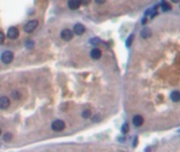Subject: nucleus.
Instances as JSON below:
<instances>
[{
    "label": "nucleus",
    "mask_w": 180,
    "mask_h": 152,
    "mask_svg": "<svg viewBox=\"0 0 180 152\" xmlns=\"http://www.w3.org/2000/svg\"><path fill=\"white\" fill-rule=\"evenodd\" d=\"M91 57L93 59H99L101 57V51L97 48L93 49L91 51Z\"/></svg>",
    "instance_id": "9b49d317"
},
{
    "label": "nucleus",
    "mask_w": 180,
    "mask_h": 152,
    "mask_svg": "<svg viewBox=\"0 0 180 152\" xmlns=\"http://www.w3.org/2000/svg\"><path fill=\"white\" fill-rule=\"evenodd\" d=\"M25 47L28 49H32L33 47H34V42H33V40H28L26 41V43H25Z\"/></svg>",
    "instance_id": "a211bd4d"
},
{
    "label": "nucleus",
    "mask_w": 180,
    "mask_h": 152,
    "mask_svg": "<svg viewBox=\"0 0 180 152\" xmlns=\"http://www.w3.org/2000/svg\"><path fill=\"white\" fill-rule=\"evenodd\" d=\"M91 116V111L90 110H84L82 112V117L83 118H89Z\"/></svg>",
    "instance_id": "dca6fc26"
},
{
    "label": "nucleus",
    "mask_w": 180,
    "mask_h": 152,
    "mask_svg": "<svg viewBox=\"0 0 180 152\" xmlns=\"http://www.w3.org/2000/svg\"><path fill=\"white\" fill-rule=\"evenodd\" d=\"M4 38H5L4 34L2 33V32H0V45H1V43H3V42H4Z\"/></svg>",
    "instance_id": "aec40b11"
},
{
    "label": "nucleus",
    "mask_w": 180,
    "mask_h": 152,
    "mask_svg": "<svg viewBox=\"0 0 180 152\" xmlns=\"http://www.w3.org/2000/svg\"><path fill=\"white\" fill-rule=\"evenodd\" d=\"M13 58H14V54L11 51H5V52L1 54V60H2L3 63H7V65L10 63V62H12Z\"/></svg>",
    "instance_id": "7ed1b4c3"
},
{
    "label": "nucleus",
    "mask_w": 180,
    "mask_h": 152,
    "mask_svg": "<svg viewBox=\"0 0 180 152\" xmlns=\"http://www.w3.org/2000/svg\"><path fill=\"white\" fill-rule=\"evenodd\" d=\"M171 99L173 100L174 103H178L180 100V93L178 91H174L173 93L171 94Z\"/></svg>",
    "instance_id": "f8f14e48"
},
{
    "label": "nucleus",
    "mask_w": 180,
    "mask_h": 152,
    "mask_svg": "<svg viewBox=\"0 0 180 152\" xmlns=\"http://www.w3.org/2000/svg\"><path fill=\"white\" fill-rule=\"evenodd\" d=\"M12 97H13L14 99H19V98H20V94L18 93V92H13V93H12Z\"/></svg>",
    "instance_id": "6ab92c4d"
},
{
    "label": "nucleus",
    "mask_w": 180,
    "mask_h": 152,
    "mask_svg": "<svg viewBox=\"0 0 180 152\" xmlns=\"http://www.w3.org/2000/svg\"><path fill=\"white\" fill-rule=\"evenodd\" d=\"M121 130H122V132H123V133H128V125L126 124V123H124V124H123Z\"/></svg>",
    "instance_id": "f3484780"
},
{
    "label": "nucleus",
    "mask_w": 180,
    "mask_h": 152,
    "mask_svg": "<svg viewBox=\"0 0 180 152\" xmlns=\"http://www.w3.org/2000/svg\"><path fill=\"white\" fill-rule=\"evenodd\" d=\"M151 35H152V31H151L150 28H143L142 31L140 32V36H141L142 38H144V39L151 37Z\"/></svg>",
    "instance_id": "9d476101"
},
{
    "label": "nucleus",
    "mask_w": 180,
    "mask_h": 152,
    "mask_svg": "<svg viewBox=\"0 0 180 152\" xmlns=\"http://www.w3.org/2000/svg\"><path fill=\"white\" fill-rule=\"evenodd\" d=\"M133 38H134V35H131V37L128 38V41H126V45H131V43H132V40H133Z\"/></svg>",
    "instance_id": "4be33fe9"
},
{
    "label": "nucleus",
    "mask_w": 180,
    "mask_h": 152,
    "mask_svg": "<svg viewBox=\"0 0 180 152\" xmlns=\"http://www.w3.org/2000/svg\"><path fill=\"white\" fill-rule=\"evenodd\" d=\"M12 134L11 133H5V134L3 135V141L4 142H10L11 139H12Z\"/></svg>",
    "instance_id": "2eb2a0df"
},
{
    "label": "nucleus",
    "mask_w": 180,
    "mask_h": 152,
    "mask_svg": "<svg viewBox=\"0 0 180 152\" xmlns=\"http://www.w3.org/2000/svg\"><path fill=\"white\" fill-rule=\"evenodd\" d=\"M79 2L83 5H87L91 2V0H79Z\"/></svg>",
    "instance_id": "412c9836"
},
{
    "label": "nucleus",
    "mask_w": 180,
    "mask_h": 152,
    "mask_svg": "<svg viewBox=\"0 0 180 152\" xmlns=\"http://www.w3.org/2000/svg\"><path fill=\"white\" fill-rule=\"evenodd\" d=\"M105 1H107V0H95V2L98 4H102V3H104Z\"/></svg>",
    "instance_id": "5701e85b"
},
{
    "label": "nucleus",
    "mask_w": 180,
    "mask_h": 152,
    "mask_svg": "<svg viewBox=\"0 0 180 152\" xmlns=\"http://www.w3.org/2000/svg\"><path fill=\"white\" fill-rule=\"evenodd\" d=\"M64 128H66V124H64V121H60V119H56V121H54L52 123L53 131L60 132V131H62Z\"/></svg>",
    "instance_id": "f03ea898"
},
{
    "label": "nucleus",
    "mask_w": 180,
    "mask_h": 152,
    "mask_svg": "<svg viewBox=\"0 0 180 152\" xmlns=\"http://www.w3.org/2000/svg\"><path fill=\"white\" fill-rule=\"evenodd\" d=\"M90 42L94 45H98L100 43V39H99V38H92L90 40Z\"/></svg>",
    "instance_id": "4468645a"
},
{
    "label": "nucleus",
    "mask_w": 180,
    "mask_h": 152,
    "mask_svg": "<svg viewBox=\"0 0 180 152\" xmlns=\"http://www.w3.org/2000/svg\"><path fill=\"white\" fill-rule=\"evenodd\" d=\"M84 32H85V28H84V25H83V24L77 23L76 25L74 27L73 33H75L76 35H82Z\"/></svg>",
    "instance_id": "0eeeda50"
},
{
    "label": "nucleus",
    "mask_w": 180,
    "mask_h": 152,
    "mask_svg": "<svg viewBox=\"0 0 180 152\" xmlns=\"http://www.w3.org/2000/svg\"><path fill=\"white\" fill-rule=\"evenodd\" d=\"M79 5H80L79 0H69V1H68V7L73 11L77 10V9L79 7Z\"/></svg>",
    "instance_id": "1a4fd4ad"
},
{
    "label": "nucleus",
    "mask_w": 180,
    "mask_h": 152,
    "mask_svg": "<svg viewBox=\"0 0 180 152\" xmlns=\"http://www.w3.org/2000/svg\"><path fill=\"white\" fill-rule=\"evenodd\" d=\"M143 121H144V119H143V117H142L141 115H135V116L133 117V124H134L135 127H140V126H142V125H143Z\"/></svg>",
    "instance_id": "6e6552de"
},
{
    "label": "nucleus",
    "mask_w": 180,
    "mask_h": 152,
    "mask_svg": "<svg viewBox=\"0 0 180 152\" xmlns=\"http://www.w3.org/2000/svg\"><path fill=\"white\" fill-rule=\"evenodd\" d=\"M172 2H174V3H178V2H179V0H172Z\"/></svg>",
    "instance_id": "b1692460"
},
{
    "label": "nucleus",
    "mask_w": 180,
    "mask_h": 152,
    "mask_svg": "<svg viewBox=\"0 0 180 152\" xmlns=\"http://www.w3.org/2000/svg\"><path fill=\"white\" fill-rule=\"evenodd\" d=\"M61 38H62L63 40H66V41H69L72 38H73L74 34H73V31H71L69 29H64L62 32H61Z\"/></svg>",
    "instance_id": "20e7f679"
},
{
    "label": "nucleus",
    "mask_w": 180,
    "mask_h": 152,
    "mask_svg": "<svg viewBox=\"0 0 180 152\" xmlns=\"http://www.w3.org/2000/svg\"><path fill=\"white\" fill-rule=\"evenodd\" d=\"M11 105V101H10V98L7 96H1L0 97V109L1 110H5L7 108L10 107Z\"/></svg>",
    "instance_id": "423d86ee"
},
{
    "label": "nucleus",
    "mask_w": 180,
    "mask_h": 152,
    "mask_svg": "<svg viewBox=\"0 0 180 152\" xmlns=\"http://www.w3.org/2000/svg\"><path fill=\"white\" fill-rule=\"evenodd\" d=\"M0 135H1V129H0Z\"/></svg>",
    "instance_id": "393cba45"
},
{
    "label": "nucleus",
    "mask_w": 180,
    "mask_h": 152,
    "mask_svg": "<svg viewBox=\"0 0 180 152\" xmlns=\"http://www.w3.org/2000/svg\"><path fill=\"white\" fill-rule=\"evenodd\" d=\"M38 20H30L28 22L25 23V25L23 27L25 33H32L33 31H35V29L38 27Z\"/></svg>",
    "instance_id": "f257e3e1"
},
{
    "label": "nucleus",
    "mask_w": 180,
    "mask_h": 152,
    "mask_svg": "<svg viewBox=\"0 0 180 152\" xmlns=\"http://www.w3.org/2000/svg\"><path fill=\"white\" fill-rule=\"evenodd\" d=\"M161 9H162L163 12H167V11H170L172 7H171V4L165 2V1H163L162 3H161Z\"/></svg>",
    "instance_id": "ddd939ff"
},
{
    "label": "nucleus",
    "mask_w": 180,
    "mask_h": 152,
    "mask_svg": "<svg viewBox=\"0 0 180 152\" xmlns=\"http://www.w3.org/2000/svg\"><path fill=\"white\" fill-rule=\"evenodd\" d=\"M18 36H19V31H18L17 28L12 27V28L9 29V31H7V37L10 38V39H12V40L17 39Z\"/></svg>",
    "instance_id": "39448f33"
}]
</instances>
